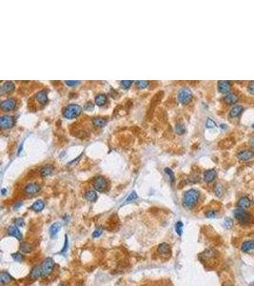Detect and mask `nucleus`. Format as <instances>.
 <instances>
[{"label": "nucleus", "mask_w": 254, "mask_h": 286, "mask_svg": "<svg viewBox=\"0 0 254 286\" xmlns=\"http://www.w3.org/2000/svg\"><path fill=\"white\" fill-rule=\"evenodd\" d=\"M200 197V194L197 190L195 189H189L188 190L183 197V204L187 208H192L198 202Z\"/></svg>", "instance_id": "nucleus-1"}, {"label": "nucleus", "mask_w": 254, "mask_h": 286, "mask_svg": "<svg viewBox=\"0 0 254 286\" xmlns=\"http://www.w3.org/2000/svg\"><path fill=\"white\" fill-rule=\"evenodd\" d=\"M233 216L237 219V221L242 225H247L251 220V216L247 211L246 209H242L239 207L233 211Z\"/></svg>", "instance_id": "nucleus-2"}, {"label": "nucleus", "mask_w": 254, "mask_h": 286, "mask_svg": "<svg viewBox=\"0 0 254 286\" xmlns=\"http://www.w3.org/2000/svg\"><path fill=\"white\" fill-rule=\"evenodd\" d=\"M81 112H82V108L79 106V105H77V104H70L64 109L63 115L66 118L70 119V118L78 116L81 114Z\"/></svg>", "instance_id": "nucleus-3"}, {"label": "nucleus", "mask_w": 254, "mask_h": 286, "mask_svg": "<svg viewBox=\"0 0 254 286\" xmlns=\"http://www.w3.org/2000/svg\"><path fill=\"white\" fill-rule=\"evenodd\" d=\"M177 98H178V100H179V102H180V103L188 104L192 99V92L190 91V89H188L187 87L181 88L178 91Z\"/></svg>", "instance_id": "nucleus-4"}, {"label": "nucleus", "mask_w": 254, "mask_h": 286, "mask_svg": "<svg viewBox=\"0 0 254 286\" xmlns=\"http://www.w3.org/2000/svg\"><path fill=\"white\" fill-rule=\"evenodd\" d=\"M53 267H54V260L52 258H47L41 264L43 277H47L51 275L53 271Z\"/></svg>", "instance_id": "nucleus-5"}, {"label": "nucleus", "mask_w": 254, "mask_h": 286, "mask_svg": "<svg viewBox=\"0 0 254 286\" xmlns=\"http://www.w3.org/2000/svg\"><path fill=\"white\" fill-rule=\"evenodd\" d=\"M93 185L96 191L103 192L107 188V179L102 176H98L94 177L93 181Z\"/></svg>", "instance_id": "nucleus-6"}, {"label": "nucleus", "mask_w": 254, "mask_h": 286, "mask_svg": "<svg viewBox=\"0 0 254 286\" xmlns=\"http://www.w3.org/2000/svg\"><path fill=\"white\" fill-rule=\"evenodd\" d=\"M16 106V100L14 98H7L3 100L0 104V108H1L4 112H10L14 110Z\"/></svg>", "instance_id": "nucleus-7"}, {"label": "nucleus", "mask_w": 254, "mask_h": 286, "mask_svg": "<svg viewBox=\"0 0 254 286\" xmlns=\"http://www.w3.org/2000/svg\"><path fill=\"white\" fill-rule=\"evenodd\" d=\"M14 123V118L11 115H2L1 118H0V126H1L3 129H10L11 127H13Z\"/></svg>", "instance_id": "nucleus-8"}, {"label": "nucleus", "mask_w": 254, "mask_h": 286, "mask_svg": "<svg viewBox=\"0 0 254 286\" xmlns=\"http://www.w3.org/2000/svg\"><path fill=\"white\" fill-rule=\"evenodd\" d=\"M40 191V186L35 182H29L24 187V193L28 195H33Z\"/></svg>", "instance_id": "nucleus-9"}, {"label": "nucleus", "mask_w": 254, "mask_h": 286, "mask_svg": "<svg viewBox=\"0 0 254 286\" xmlns=\"http://www.w3.org/2000/svg\"><path fill=\"white\" fill-rule=\"evenodd\" d=\"M254 157V151L253 150H243V151L239 152L237 154V157L241 161H247L250 160Z\"/></svg>", "instance_id": "nucleus-10"}, {"label": "nucleus", "mask_w": 254, "mask_h": 286, "mask_svg": "<svg viewBox=\"0 0 254 286\" xmlns=\"http://www.w3.org/2000/svg\"><path fill=\"white\" fill-rule=\"evenodd\" d=\"M218 91L222 94H229L231 89V83L228 80H220L217 84Z\"/></svg>", "instance_id": "nucleus-11"}, {"label": "nucleus", "mask_w": 254, "mask_h": 286, "mask_svg": "<svg viewBox=\"0 0 254 286\" xmlns=\"http://www.w3.org/2000/svg\"><path fill=\"white\" fill-rule=\"evenodd\" d=\"M158 253L164 257H168L171 255V248L168 243H161L158 246Z\"/></svg>", "instance_id": "nucleus-12"}, {"label": "nucleus", "mask_w": 254, "mask_h": 286, "mask_svg": "<svg viewBox=\"0 0 254 286\" xmlns=\"http://www.w3.org/2000/svg\"><path fill=\"white\" fill-rule=\"evenodd\" d=\"M243 111H244V107L242 106V105H234L229 113V118L237 117L243 113Z\"/></svg>", "instance_id": "nucleus-13"}, {"label": "nucleus", "mask_w": 254, "mask_h": 286, "mask_svg": "<svg viewBox=\"0 0 254 286\" xmlns=\"http://www.w3.org/2000/svg\"><path fill=\"white\" fill-rule=\"evenodd\" d=\"M43 277V272L41 269V265H35L33 267V269L31 270V273H29V278L33 279H37L39 278Z\"/></svg>", "instance_id": "nucleus-14"}, {"label": "nucleus", "mask_w": 254, "mask_h": 286, "mask_svg": "<svg viewBox=\"0 0 254 286\" xmlns=\"http://www.w3.org/2000/svg\"><path fill=\"white\" fill-rule=\"evenodd\" d=\"M8 234L10 236H12L16 238H17L18 240L22 239V234L20 232V230L18 229V227L16 225H11V226L8 228Z\"/></svg>", "instance_id": "nucleus-15"}, {"label": "nucleus", "mask_w": 254, "mask_h": 286, "mask_svg": "<svg viewBox=\"0 0 254 286\" xmlns=\"http://www.w3.org/2000/svg\"><path fill=\"white\" fill-rule=\"evenodd\" d=\"M241 250L244 253H250L254 251V240L248 239L247 241H244L241 245Z\"/></svg>", "instance_id": "nucleus-16"}, {"label": "nucleus", "mask_w": 254, "mask_h": 286, "mask_svg": "<svg viewBox=\"0 0 254 286\" xmlns=\"http://www.w3.org/2000/svg\"><path fill=\"white\" fill-rule=\"evenodd\" d=\"M216 177V171L214 169H210V170H206L205 173H204V180L206 182V183H211L212 182L213 180L215 179Z\"/></svg>", "instance_id": "nucleus-17"}, {"label": "nucleus", "mask_w": 254, "mask_h": 286, "mask_svg": "<svg viewBox=\"0 0 254 286\" xmlns=\"http://www.w3.org/2000/svg\"><path fill=\"white\" fill-rule=\"evenodd\" d=\"M239 97L235 93H229L227 94V96L224 97V101L225 103H227L228 105H234L237 103Z\"/></svg>", "instance_id": "nucleus-18"}, {"label": "nucleus", "mask_w": 254, "mask_h": 286, "mask_svg": "<svg viewBox=\"0 0 254 286\" xmlns=\"http://www.w3.org/2000/svg\"><path fill=\"white\" fill-rule=\"evenodd\" d=\"M250 205H251V201L247 197H242L237 201V206L239 208H242V209H247V208L250 207Z\"/></svg>", "instance_id": "nucleus-19"}, {"label": "nucleus", "mask_w": 254, "mask_h": 286, "mask_svg": "<svg viewBox=\"0 0 254 286\" xmlns=\"http://www.w3.org/2000/svg\"><path fill=\"white\" fill-rule=\"evenodd\" d=\"M12 277L8 272H5V271L1 272V274H0V284H1V286H5L6 284L10 283Z\"/></svg>", "instance_id": "nucleus-20"}, {"label": "nucleus", "mask_w": 254, "mask_h": 286, "mask_svg": "<svg viewBox=\"0 0 254 286\" xmlns=\"http://www.w3.org/2000/svg\"><path fill=\"white\" fill-rule=\"evenodd\" d=\"M35 97L38 100V102L43 104V105H45L48 102V94H47L46 91H44V90H42V91H39L36 94Z\"/></svg>", "instance_id": "nucleus-21"}, {"label": "nucleus", "mask_w": 254, "mask_h": 286, "mask_svg": "<svg viewBox=\"0 0 254 286\" xmlns=\"http://www.w3.org/2000/svg\"><path fill=\"white\" fill-rule=\"evenodd\" d=\"M16 89V85L11 81H6L1 86V93H11Z\"/></svg>", "instance_id": "nucleus-22"}, {"label": "nucleus", "mask_w": 254, "mask_h": 286, "mask_svg": "<svg viewBox=\"0 0 254 286\" xmlns=\"http://www.w3.org/2000/svg\"><path fill=\"white\" fill-rule=\"evenodd\" d=\"M60 229H61V223H59V222L53 223L52 226L50 227V235H51V237H56V235L58 234L59 231H60Z\"/></svg>", "instance_id": "nucleus-23"}, {"label": "nucleus", "mask_w": 254, "mask_h": 286, "mask_svg": "<svg viewBox=\"0 0 254 286\" xmlns=\"http://www.w3.org/2000/svg\"><path fill=\"white\" fill-rule=\"evenodd\" d=\"M95 104L98 105V106H104L107 102V96L104 94H99L95 96Z\"/></svg>", "instance_id": "nucleus-24"}, {"label": "nucleus", "mask_w": 254, "mask_h": 286, "mask_svg": "<svg viewBox=\"0 0 254 286\" xmlns=\"http://www.w3.org/2000/svg\"><path fill=\"white\" fill-rule=\"evenodd\" d=\"M85 198H86L87 200L91 201V202H93V201H95L97 199V194L93 190H88L85 194Z\"/></svg>", "instance_id": "nucleus-25"}, {"label": "nucleus", "mask_w": 254, "mask_h": 286, "mask_svg": "<svg viewBox=\"0 0 254 286\" xmlns=\"http://www.w3.org/2000/svg\"><path fill=\"white\" fill-rule=\"evenodd\" d=\"M93 124L95 127H104L107 124V120L103 117H94L93 119Z\"/></svg>", "instance_id": "nucleus-26"}, {"label": "nucleus", "mask_w": 254, "mask_h": 286, "mask_svg": "<svg viewBox=\"0 0 254 286\" xmlns=\"http://www.w3.org/2000/svg\"><path fill=\"white\" fill-rule=\"evenodd\" d=\"M45 207V202L43 200H36L31 207L32 210L35 211V212H40Z\"/></svg>", "instance_id": "nucleus-27"}, {"label": "nucleus", "mask_w": 254, "mask_h": 286, "mask_svg": "<svg viewBox=\"0 0 254 286\" xmlns=\"http://www.w3.org/2000/svg\"><path fill=\"white\" fill-rule=\"evenodd\" d=\"M53 172V168L52 166H45L40 170V176L43 177H46L50 175H52V173Z\"/></svg>", "instance_id": "nucleus-28"}, {"label": "nucleus", "mask_w": 254, "mask_h": 286, "mask_svg": "<svg viewBox=\"0 0 254 286\" xmlns=\"http://www.w3.org/2000/svg\"><path fill=\"white\" fill-rule=\"evenodd\" d=\"M20 250H21L23 253H31V252L33 251V246H32L31 244H29V243L24 242V243H22V244H21V246H20Z\"/></svg>", "instance_id": "nucleus-29"}, {"label": "nucleus", "mask_w": 254, "mask_h": 286, "mask_svg": "<svg viewBox=\"0 0 254 286\" xmlns=\"http://www.w3.org/2000/svg\"><path fill=\"white\" fill-rule=\"evenodd\" d=\"M165 174L167 175L168 179L170 181V183H173L174 180H175V176H174V174H173V172L171 171V169H170V168H165Z\"/></svg>", "instance_id": "nucleus-30"}, {"label": "nucleus", "mask_w": 254, "mask_h": 286, "mask_svg": "<svg viewBox=\"0 0 254 286\" xmlns=\"http://www.w3.org/2000/svg\"><path fill=\"white\" fill-rule=\"evenodd\" d=\"M185 131H186V129H185V125L183 123H180V122L176 123V125H175V132L178 134H183L185 133Z\"/></svg>", "instance_id": "nucleus-31"}, {"label": "nucleus", "mask_w": 254, "mask_h": 286, "mask_svg": "<svg viewBox=\"0 0 254 286\" xmlns=\"http://www.w3.org/2000/svg\"><path fill=\"white\" fill-rule=\"evenodd\" d=\"M223 192H224V190H223V185H222L221 183H217V184L214 186V194L217 195V197H221V195H223Z\"/></svg>", "instance_id": "nucleus-32"}, {"label": "nucleus", "mask_w": 254, "mask_h": 286, "mask_svg": "<svg viewBox=\"0 0 254 286\" xmlns=\"http://www.w3.org/2000/svg\"><path fill=\"white\" fill-rule=\"evenodd\" d=\"M11 257H12V259H13L14 260L17 261V262H22V261L24 260V256H23L21 253H19V252L12 254Z\"/></svg>", "instance_id": "nucleus-33"}, {"label": "nucleus", "mask_w": 254, "mask_h": 286, "mask_svg": "<svg viewBox=\"0 0 254 286\" xmlns=\"http://www.w3.org/2000/svg\"><path fill=\"white\" fill-rule=\"evenodd\" d=\"M183 222H181V221H178V222H176V224H175V231H176V233L179 235V236H181L182 235V233H183Z\"/></svg>", "instance_id": "nucleus-34"}, {"label": "nucleus", "mask_w": 254, "mask_h": 286, "mask_svg": "<svg viewBox=\"0 0 254 286\" xmlns=\"http://www.w3.org/2000/svg\"><path fill=\"white\" fill-rule=\"evenodd\" d=\"M223 224H224V227H225L226 229H230L233 225V221L230 218H226L225 219H224Z\"/></svg>", "instance_id": "nucleus-35"}, {"label": "nucleus", "mask_w": 254, "mask_h": 286, "mask_svg": "<svg viewBox=\"0 0 254 286\" xmlns=\"http://www.w3.org/2000/svg\"><path fill=\"white\" fill-rule=\"evenodd\" d=\"M247 92H248L250 95H253V96H254V80H251V81L247 84Z\"/></svg>", "instance_id": "nucleus-36"}, {"label": "nucleus", "mask_w": 254, "mask_h": 286, "mask_svg": "<svg viewBox=\"0 0 254 286\" xmlns=\"http://www.w3.org/2000/svg\"><path fill=\"white\" fill-rule=\"evenodd\" d=\"M215 126H216V123L213 121L211 118H207L206 119V128L211 129V128H214Z\"/></svg>", "instance_id": "nucleus-37"}, {"label": "nucleus", "mask_w": 254, "mask_h": 286, "mask_svg": "<svg viewBox=\"0 0 254 286\" xmlns=\"http://www.w3.org/2000/svg\"><path fill=\"white\" fill-rule=\"evenodd\" d=\"M68 248H69V240H68V236L66 235L65 236V244H64V247H63V249L59 252L58 254H66V252H67V250H68Z\"/></svg>", "instance_id": "nucleus-38"}, {"label": "nucleus", "mask_w": 254, "mask_h": 286, "mask_svg": "<svg viewBox=\"0 0 254 286\" xmlns=\"http://www.w3.org/2000/svg\"><path fill=\"white\" fill-rule=\"evenodd\" d=\"M216 216H217V212L215 210H210L206 213V217L208 218H216Z\"/></svg>", "instance_id": "nucleus-39"}, {"label": "nucleus", "mask_w": 254, "mask_h": 286, "mask_svg": "<svg viewBox=\"0 0 254 286\" xmlns=\"http://www.w3.org/2000/svg\"><path fill=\"white\" fill-rule=\"evenodd\" d=\"M138 199V195H137V194L135 193V192H132L129 197H128V199H126V202H129V201H132V200H135V199Z\"/></svg>", "instance_id": "nucleus-40"}, {"label": "nucleus", "mask_w": 254, "mask_h": 286, "mask_svg": "<svg viewBox=\"0 0 254 286\" xmlns=\"http://www.w3.org/2000/svg\"><path fill=\"white\" fill-rule=\"evenodd\" d=\"M137 86L140 88V89H144V88H147V85H148V82L147 80H139L136 82Z\"/></svg>", "instance_id": "nucleus-41"}, {"label": "nucleus", "mask_w": 254, "mask_h": 286, "mask_svg": "<svg viewBox=\"0 0 254 286\" xmlns=\"http://www.w3.org/2000/svg\"><path fill=\"white\" fill-rule=\"evenodd\" d=\"M14 224H16V226L22 227V226H24V225H25V221H24L23 218H16V220H14Z\"/></svg>", "instance_id": "nucleus-42"}, {"label": "nucleus", "mask_w": 254, "mask_h": 286, "mask_svg": "<svg viewBox=\"0 0 254 286\" xmlns=\"http://www.w3.org/2000/svg\"><path fill=\"white\" fill-rule=\"evenodd\" d=\"M102 233H103V229L100 227V228H97L93 233V237H94V238H96V237H99L101 235H102Z\"/></svg>", "instance_id": "nucleus-43"}, {"label": "nucleus", "mask_w": 254, "mask_h": 286, "mask_svg": "<svg viewBox=\"0 0 254 286\" xmlns=\"http://www.w3.org/2000/svg\"><path fill=\"white\" fill-rule=\"evenodd\" d=\"M132 84L131 80H123L121 81V85L125 88V89H129L130 87V85Z\"/></svg>", "instance_id": "nucleus-44"}, {"label": "nucleus", "mask_w": 254, "mask_h": 286, "mask_svg": "<svg viewBox=\"0 0 254 286\" xmlns=\"http://www.w3.org/2000/svg\"><path fill=\"white\" fill-rule=\"evenodd\" d=\"M65 83H66L68 86H75V85L80 84V81H76V80H74V81H72V80H67Z\"/></svg>", "instance_id": "nucleus-45"}, {"label": "nucleus", "mask_w": 254, "mask_h": 286, "mask_svg": "<svg viewBox=\"0 0 254 286\" xmlns=\"http://www.w3.org/2000/svg\"><path fill=\"white\" fill-rule=\"evenodd\" d=\"M85 109H86L87 111H92V110L93 109V103H91V102L87 103V105H86Z\"/></svg>", "instance_id": "nucleus-46"}, {"label": "nucleus", "mask_w": 254, "mask_h": 286, "mask_svg": "<svg viewBox=\"0 0 254 286\" xmlns=\"http://www.w3.org/2000/svg\"><path fill=\"white\" fill-rule=\"evenodd\" d=\"M22 204H23V202H22V201H18V202H17L16 205L13 206V209H16H16H18V208H19V207L22 205Z\"/></svg>", "instance_id": "nucleus-47"}, {"label": "nucleus", "mask_w": 254, "mask_h": 286, "mask_svg": "<svg viewBox=\"0 0 254 286\" xmlns=\"http://www.w3.org/2000/svg\"><path fill=\"white\" fill-rule=\"evenodd\" d=\"M249 144H250V147L254 149V137L250 138V139H249Z\"/></svg>", "instance_id": "nucleus-48"}, {"label": "nucleus", "mask_w": 254, "mask_h": 286, "mask_svg": "<svg viewBox=\"0 0 254 286\" xmlns=\"http://www.w3.org/2000/svg\"><path fill=\"white\" fill-rule=\"evenodd\" d=\"M222 286H234V285H233L230 281H225V282L223 283Z\"/></svg>", "instance_id": "nucleus-49"}, {"label": "nucleus", "mask_w": 254, "mask_h": 286, "mask_svg": "<svg viewBox=\"0 0 254 286\" xmlns=\"http://www.w3.org/2000/svg\"><path fill=\"white\" fill-rule=\"evenodd\" d=\"M220 127H221V129H224V130L227 129V125H226V124H221Z\"/></svg>", "instance_id": "nucleus-50"}, {"label": "nucleus", "mask_w": 254, "mask_h": 286, "mask_svg": "<svg viewBox=\"0 0 254 286\" xmlns=\"http://www.w3.org/2000/svg\"><path fill=\"white\" fill-rule=\"evenodd\" d=\"M22 147H23V145L21 144V145H20V148H19V151H18V154H20V152H21V150H22Z\"/></svg>", "instance_id": "nucleus-51"}, {"label": "nucleus", "mask_w": 254, "mask_h": 286, "mask_svg": "<svg viewBox=\"0 0 254 286\" xmlns=\"http://www.w3.org/2000/svg\"><path fill=\"white\" fill-rule=\"evenodd\" d=\"M1 193H2V195H4V194L6 193V190H5V189H2V190H1Z\"/></svg>", "instance_id": "nucleus-52"}, {"label": "nucleus", "mask_w": 254, "mask_h": 286, "mask_svg": "<svg viewBox=\"0 0 254 286\" xmlns=\"http://www.w3.org/2000/svg\"><path fill=\"white\" fill-rule=\"evenodd\" d=\"M58 286H65V284H64V283H60Z\"/></svg>", "instance_id": "nucleus-53"}, {"label": "nucleus", "mask_w": 254, "mask_h": 286, "mask_svg": "<svg viewBox=\"0 0 254 286\" xmlns=\"http://www.w3.org/2000/svg\"><path fill=\"white\" fill-rule=\"evenodd\" d=\"M250 286H254V282H252V283L250 284Z\"/></svg>", "instance_id": "nucleus-54"}, {"label": "nucleus", "mask_w": 254, "mask_h": 286, "mask_svg": "<svg viewBox=\"0 0 254 286\" xmlns=\"http://www.w3.org/2000/svg\"><path fill=\"white\" fill-rule=\"evenodd\" d=\"M252 128H254V123L252 124Z\"/></svg>", "instance_id": "nucleus-55"}]
</instances>
